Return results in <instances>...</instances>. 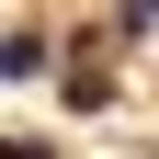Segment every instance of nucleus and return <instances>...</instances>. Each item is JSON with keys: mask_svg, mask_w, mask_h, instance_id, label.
<instances>
[{"mask_svg": "<svg viewBox=\"0 0 159 159\" xmlns=\"http://www.w3.org/2000/svg\"><path fill=\"white\" fill-rule=\"evenodd\" d=\"M114 34H159V0H114Z\"/></svg>", "mask_w": 159, "mask_h": 159, "instance_id": "f257e3e1", "label": "nucleus"}]
</instances>
